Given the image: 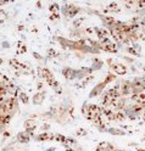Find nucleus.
Wrapping results in <instances>:
<instances>
[{
  "instance_id": "obj_1",
  "label": "nucleus",
  "mask_w": 145,
  "mask_h": 151,
  "mask_svg": "<svg viewBox=\"0 0 145 151\" xmlns=\"http://www.w3.org/2000/svg\"><path fill=\"white\" fill-rule=\"evenodd\" d=\"M17 109H18V102H17V99L14 96L5 99L0 104V128L9 124V122H10L11 117L16 113Z\"/></svg>"
},
{
  "instance_id": "obj_2",
  "label": "nucleus",
  "mask_w": 145,
  "mask_h": 151,
  "mask_svg": "<svg viewBox=\"0 0 145 151\" xmlns=\"http://www.w3.org/2000/svg\"><path fill=\"white\" fill-rule=\"evenodd\" d=\"M144 89H145V79L138 78L132 82V93L138 94V93H141Z\"/></svg>"
},
{
  "instance_id": "obj_3",
  "label": "nucleus",
  "mask_w": 145,
  "mask_h": 151,
  "mask_svg": "<svg viewBox=\"0 0 145 151\" xmlns=\"http://www.w3.org/2000/svg\"><path fill=\"white\" fill-rule=\"evenodd\" d=\"M78 11H79V9L77 6H74V5H72V4H67V5L63 6V14L66 16H69V17L77 15V14H78Z\"/></svg>"
},
{
  "instance_id": "obj_4",
  "label": "nucleus",
  "mask_w": 145,
  "mask_h": 151,
  "mask_svg": "<svg viewBox=\"0 0 145 151\" xmlns=\"http://www.w3.org/2000/svg\"><path fill=\"white\" fill-rule=\"evenodd\" d=\"M107 62H109V65L113 68V71L117 73V74H124L126 72H127V68H126L122 63H112V60L111 59H109Z\"/></svg>"
},
{
  "instance_id": "obj_5",
  "label": "nucleus",
  "mask_w": 145,
  "mask_h": 151,
  "mask_svg": "<svg viewBox=\"0 0 145 151\" xmlns=\"http://www.w3.org/2000/svg\"><path fill=\"white\" fill-rule=\"evenodd\" d=\"M25 128H26V132L30 135H32L33 134V132H34V129H35V121L34 119H27L26 122H25Z\"/></svg>"
},
{
  "instance_id": "obj_6",
  "label": "nucleus",
  "mask_w": 145,
  "mask_h": 151,
  "mask_svg": "<svg viewBox=\"0 0 145 151\" xmlns=\"http://www.w3.org/2000/svg\"><path fill=\"white\" fill-rule=\"evenodd\" d=\"M55 139V134L51 133H42L37 137L38 141H48V140H54Z\"/></svg>"
},
{
  "instance_id": "obj_7",
  "label": "nucleus",
  "mask_w": 145,
  "mask_h": 151,
  "mask_svg": "<svg viewBox=\"0 0 145 151\" xmlns=\"http://www.w3.org/2000/svg\"><path fill=\"white\" fill-rule=\"evenodd\" d=\"M44 98H45V93L42 90L39 93H37L35 95L33 96V102L37 104V105H40V104L43 102V100H44Z\"/></svg>"
},
{
  "instance_id": "obj_8",
  "label": "nucleus",
  "mask_w": 145,
  "mask_h": 151,
  "mask_svg": "<svg viewBox=\"0 0 145 151\" xmlns=\"http://www.w3.org/2000/svg\"><path fill=\"white\" fill-rule=\"evenodd\" d=\"M31 139V135L27 133V132H21V133H18L17 134V140L20 141V143H27L28 140Z\"/></svg>"
},
{
  "instance_id": "obj_9",
  "label": "nucleus",
  "mask_w": 145,
  "mask_h": 151,
  "mask_svg": "<svg viewBox=\"0 0 145 151\" xmlns=\"http://www.w3.org/2000/svg\"><path fill=\"white\" fill-rule=\"evenodd\" d=\"M132 93V82H123L122 83V94L127 95V94Z\"/></svg>"
},
{
  "instance_id": "obj_10",
  "label": "nucleus",
  "mask_w": 145,
  "mask_h": 151,
  "mask_svg": "<svg viewBox=\"0 0 145 151\" xmlns=\"http://www.w3.org/2000/svg\"><path fill=\"white\" fill-rule=\"evenodd\" d=\"M62 73H63V76L67 79H72V78H74V76H76V72L73 70H71V68H65Z\"/></svg>"
},
{
  "instance_id": "obj_11",
  "label": "nucleus",
  "mask_w": 145,
  "mask_h": 151,
  "mask_svg": "<svg viewBox=\"0 0 145 151\" xmlns=\"http://www.w3.org/2000/svg\"><path fill=\"white\" fill-rule=\"evenodd\" d=\"M17 48H18V54H23V52H26L27 51V46L22 43V42H18L17 43Z\"/></svg>"
},
{
  "instance_id": "obj_12",
  "label": "nucleus",
  "mask_w": 145,
  "mask_h": 151,
  "mask_svg": "<svg viewBox=\"0 0 145 151\" xmlns=\"http://www.w3.org/2000/svg\"><path fill=\"white\" fill-rule=\"evenodd\" d=\"M18 99H20L23 104H28V95L26 93H20V95H18Z\"/></svg>"
},
{
  "instance_id": "obj_13",
  "label": "nucleus",
  "mask_w": 145,
  "mask_h": 151,
  "mask_svg": "<svg viewBox=\"0 0 145 151\" xmlns=\"http://www.w3.org/2000/svg\"><path fill=\"white\" fill-rule=\"evenodd\" d=\"M50 11L53 14H57V11H59V5H57V4H53L50 6Z\"/></svg>"
},
{
  "instance_id": "obj_14",
  "label": "nucleus",
  "mask_w": 145,
  "mask_h": 151,
  "mask_svg": "<svg viewBox=\"0 0 145 151\" xmlns=\"http://www.w3.org/2000/svg\"><path fill=\"white\" fill-rule=\"evenodd\" d=\"M48 54H49V56H50V58H54V56H57V54L53 50V49H50L49 51H48Z\"/></svg>"
},
{
  "instance_id": "obj_15",
  "label": "nucleus",
  "mask_w": 145,
  "mask_h": 151,
  "mask_svg": "<svg viewBox=\"0 0 145 151\" xmlns=\"http://www.w3.org/2000/svg\"><path fill=\"white\" fill-rule=\"evenodd\" d=\"M82 21H83V18H79V20H76V21H74V23H73V24H74V27H78V26L82 23Z\"/></svg>"
},
{
  "instance_id": "obj_16",
  "label": "nucleus",
  "mask_w": 145,
  "mask_h": 151,
  "mask_svg": "<svg viewBox=\"0 0 145 151\" xmlns=\"http://www.w3.org/2000/svg\"><path fill=\"white\" fill-rule=\"evenodd\" d=\"M50 20H59V14H53L51 16H50Z\"/></svg>"
},
{
  "instance_id": "obj_17",
  "label": "nucleus",
  "mask_w": 145,
  "mask_h": 151,
  "mask_svg": "<svg viewBox=\"0 0 145 151\" xmlns=\"http://www.w3.org/2000/svg\"><path fill=\"white\" fill-rule=\"evenodd\" d=\"M77 135H85V130H83V129L77 130Z\"/></svg>"
},
{
  "instance_id": "obj_18",
  "label": "nucleus",
  "mask_w": 145,
  "mask_h": 151,
  "mask_svg": "<svg viewBox=\"0 0 145 151\" xmlns=\"http://www.w3.org/2000/svg\"><path fill=\"white\" fill-rule=\"evenodd\" d=\"M110 132H111V133H112V134H122V133H123V132H118V130H113V129H111Z\"/></svg>"
},
{
  "instance_id": "obj_19",
  "label": "nucleus",
  "mask_w": 145,
  "mask_h": 151,
  "mask_svg": "<svg viewBox=\"0 0 145 151\" xmlns=\"http://www.w3.org/2000/svg\"><path fill=\"white\" fill-rule=\"evenodd\" d=\"M33 56H34V58H37V59H42V56H40L39 54H37V52H34Z\"/></svg>"
},
{
  "instance_id": "obj_20",
  "label": "nucleus",
  "mask_w": 145,
  "mask_h": 151,
  "mask_svg": "<svg viewBox=\"0 0 145 151\" xmlns=\"http://www.w3.org/2000/svg\"><path fill=\"white\" fill-rule=\"evenodd\" d=\"M4 4H6V1H0V5H4Z\"/></svg>"
},
{
  "instance_id": "obj_21",
  "label": "nucleus",
  "mask_w": 145,
  "mask_h": 151,
  "mask_svg": "<svg viewBox=\"0 0 145 151\" xmlns=\"http://www.w3.org/2000/svg\"><path fill=\"white\" fill-rule=\"evenodd\" d=\"M3 63V59H0V65H1Z\"/></svg>"
},
{
  "instance_id": "obj_22",
  "label": "nucleus",
  "mask_w": 145,
  "mask_h": 151,
  "mask_svg": "<svg viewBox=\"0 0 145 151\" xmlns=\"http://www.w3.org/2000/svg\"><path fill=\"white\" fill-rule=\"evenodd\" d=\"M138 151H145V150H141V149H137Z\"/></svg>"
}]
</instances>
